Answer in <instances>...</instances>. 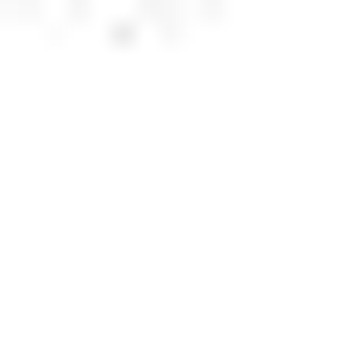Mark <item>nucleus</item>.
Wrapping results in <instances>:
<instances>
[]
</instances>
